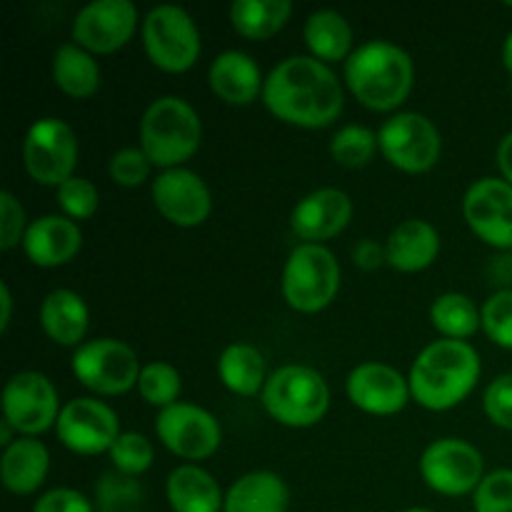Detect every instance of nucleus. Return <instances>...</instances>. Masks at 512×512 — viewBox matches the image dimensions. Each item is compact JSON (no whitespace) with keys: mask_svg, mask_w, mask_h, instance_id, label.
<instances>
[{"mask_svg":"<svg viewBox=\"0 0 512 512\" xmlns=\"http://www.w3.org/2000/svg\"><path fill=\"white\" fill-rule=\"evenodd\" d=\"M28 215L23 203L15 198L10 190L0 193V250L10 253L15 248H23V238L28 233Z\"/></svg>","mask_w":512,"mask_h":512,"instance_id":"nucleus-40","label":"nucleus"},{"mask_svg":"<svg viewBox=\"0 0 512 512\" xmlns=\"http://www.w3.org/2000/svg\"><path fill=\"white\" fill-rule=\"evenodd\" d=\"M165 498L173 512H223L220 483L198 463L178 465L165 480Z\"/></svg>","mask_w":512,"mask_h":512,"instance_id":"nucleus-25","label":"nucleus"},{"mask_svg":"<svg viewBox=\"0 0 512 512\" xmlns=\"http://www.w3.org/2000/svg\"><path fill=\"white\" fill-rule=\"evenodd\" d=\"M430 323L440 338L468 343V338L483 330V315L475 300L465 293H443L430 305Z\"/></svg>","mask_w":512,"mask_h":512,"instance_id":"nucleus-31","label":"nucleus"},{"mask_svg":"<svg viewBox=\"0 0 512 512\" xmlns=\"http://www.w3.org/2000/svg\"><path fill=\"white\" fill-rule=\"evenodd\" d=\"M110 460H113V468L115 473L120 475H128V478H138V475L148 473L153 468V460H155V448L143 433H128L120 435L115 440V445L110 448Z\"/></svg>","mask_w":512,"mask_h":512,"instance_id":"nucleus-34","label":"nucleus"},{"mask_svg":"<svg viewBox=\"0 0 512 512\" xmlns=\"http://www.w3.org/2000/svg\"><path fill=\"white\" fill-rule=\"evenodd\" d=\"M353 200L340 188H318L300 198L290 213V230L303 243L325 245L343 233L353 220Z\"/></svg>","mask_w":512,"mask_h":512,"instance_id":"nucleus-19","label":"nucleus"},{"mask_svg":"<svg viewBox=\"0 0 512 512\" xmlns=\"http://www.w3.org/2000/svg\"><path fill=\"white\" fill-rule=\"evenodd\" d=\"M483 315V333L498 348L512 353V288L498 290L490 295L480 308Z\"/></svg>","mask_w":512,"mask_h":512,"instance_id":"nucleus-37","label":"nucleus"},{"mask_svg":"<svg viewBox=\"0 0 512 512\" xmlns=\"http://www.w3.org/2000/svg\"><path fill=\"white\" fill-rule=\"evenodd\" d=\"M345 393L355 408L378 418L403 413L413 400L410 380L398 368L378 360L355 365L345 380Z\"/></svg>","mask_w":512,"mask_h":512,"instance_id":"nucleus-18","label":"nucleus"},{"mask_svg":"<svg viewBox=\"0 0 512 512\" xmlns=\"http://www.w3.org/2000/svg\"><path fill=\"white\" fill-rule=\"evenodd\" d=\"M50 75H53L55 88L73 100H90L98 95L103 85V70L93 53L70 43H60L50 60Z\"/></svg>","mask_w":512,"mask_h":512,"instance_id":"nucleus-26","label":"nucleus"},{"mask_svg":"<svg viewBox=\"0 0 512 512\" xmlns=\"http://www.w3.org/2000/svg\"><path fill=\"white\" fill-rule=\"evenodd\" d=\"M483 363L480 353L465 340H435L425 345L410 368V393L420 408L448 413L478 388Z\"/></svg>","mask_w":512,"mask_h":512,"instance_id":"nucleus-2","label":"nucleus"},{"mask_svg":"<svg viewBox=\"0 0 512 512\" xmlns=\"http://www.w3.org/2000/svg\"><path fill=\"white\" fill-rule=\"evenodd\" d=\"M83 250V230L75 220L58 215H40L30 220L23 238V253L35 268H63Z\"/></svg>","mask_w":512,"mask_h":512,"instance_id":"nucleus-20","label":"nucleus"},{"mask_svg":"<svg viewBox=\"0 0 512 512\" xmlns=\"http://www.w3.org/2000/svg\"><path fill=\"white\" fill-rule=\"evenodd\" d=\"M3 420H8L20 438H38L55 428L60 418L58 390L48 375L38 370L15 373L3 388Z\"/></svg>","mask_w":512,"mask_h":512,"instance_id":"nucleus-12","label":"nucleus"},{"mask_svg":"<svg viewBox=\"0 0 512 512\" xmlns=\"http://www.w3.org/2000/svg\"><path fill=\"white\" fill-rule=\"evenodd\" d=\"M420 478L433 493L445 498L473 495L485 480V458L463 438L433 440L420 455Z\"/></svg>","mask_w":512,"mask_h":512,"instance_id":"nucleus-11","label":"nucleus"},{"mask_svg":"<svg viewBox=\"0 0 512 512\" xmlns=\"http://www.w3.org/2000/svg\"><path fill=\"white\" fill-rule=\"evenodd\" d=\"M508 8H512V3H508Z\"/></svg>","mask_w":512,"mask_h":512,"instance_id":"nucleus-49","label":"nucleus"},{"mask_svg":"<svg viewBox=\"0 0 512 512\" xmlns=\"http://www.w3.org/2000/svg\"><path fill=\"white\" fill-rule=\"evenodd\" d=\"M378 153V133L358 123L343 125V128L333 135V140H330V158H333L340 168H365V165L373 163Z\"/></svg>","mask_w":512,"mask_h":512,"instance_id":"nucleus-32","label":"nucleus"},{"mask_svg":"<svg viewBox=\"0 0 512 512\" xmlns=\"http://www.w3.org/2000/svg\"><path fill=\"white\" fill-rule=\"evenodd\" d=\"M20 435L15 433V428L13 425L8 423V420H0V448H10V445L15 443V440H18Z\"/></svg>","mask_w":512,"mask_h":512,"instance_id":"nucleus-46","label":"nucleus"},{"mask_svg":"<svg viewBox=\"0 0 512 512\" xmlns=\"http://www.w3.org/2000/svg\"><path fill=\"white\" fill-rule=\"evenodd\" d=\"M155 210L175 228H200L213 213L208 183L190 168L160 170L150 185Z\"/></svg>","mask_w":512,"mask_h":512,"instance_id":"nucleus-16","label":"nucleus"},{"mask_svg":"<svg viewBox=\"0 0 512 512\" xmlns=\"http://www.w3.org/2000/svg\"><path fill=\"white\" fill-rule=\"evenodd\" d=\"M145 55L158 70L170 75L188 73L203 53L198 23L180 5H155L140 25Z\"/></svg>","mask_w":512,"mask_h":512,"instance_id":"nucleus-7","label":"nucleus"},{"mask_svg":"<svg viewBox=\"0 0 512 512\" xmlns=\"http://www.w3.org/2000/svg\"><path fill=\"white\" fill-rule=\"evenodd\" d=\"M463 218L485 245L512 250V185L495 175L475 180L465 190Z\"/></svg>","mask_w":512,"mask_h":512,"instance_id":"nucleus-17","label":"nucleus"},{"mask_svg":"<svg viewBox=\"0 0 512 512\" xmlns=\"http://www.w3.org/2000/svg\"><path fill=\"white\" fill-rule=\"evenodd\" d=\"M208 85L220 103L245 108L263 100L265 75L253 55L243 50H223L210 63Z\"/></svg>","mask_w":512,"mask_h":512,"instance_id":"nucleus-21","label":"nucleus"},{"mask_svg":"<svg viewBox=\"0 0 512 512\" xmlns=\"http://www.w3.org/2000/svg\"><path fill=\"white\" fill-rule=\"evenodd\" d=\"M303 38L308 45L310 55L325 65L345 63L353 55V28L348 18L338 10H315L308 15L303 25Z\"/></svg>","mask_w":512,"mask_h":512,"instance_id":"nucleus-28","label":"nucleus"},{"mask_svg":"<svg viewBox=\"0 0 512 512\" xmlns=\"http://www.w3.org/2000/svg\"><path fill=\"white\" fill-rule=\"evenodd\" d=\"M155 435L165 450L180 460L198 463L218 453L223 443V428L210 410L193 403H175L170 408L158 410L155 418Z\"/></svg>","mask_w":512,"mask_h":512,"instance_id":"nucleus-13","label":"nucleus"},{"mask_svg":"<svg viewBox=\"0 0 512 512\" xmlns=\"http://www.w3.org/2000/svg\"><path fill=\"white\" fill-rule=\"evenodd\" d=\"M218 378L238 398H255L268 383L265 358L255 345L230 343L218 358Z\"/></svg>","mask_w":512,"mask_h":512,"instance_id":"nucleus-29","label":"nucleus"},{"mask_svg":"<svg viewBox=\"0 0 512 512\" xmlns=\"http://www.w3.org/2000/svg\"><path fill=\"white\" fill-rule=\"evenodd\" d=\"M33 512H95L93 503L73 488H55L35 500Z\"/></svg>","mask_w":512,"mask_h":512,"instance_id":"nucleus-42","label":"nucleus"},{"mask_svg":"<svg viewBox=\"0 0 512 512\" xmlns=\"http://www.w3.org/2000/svg\"><path fill=\"white\" fill-rule=\"evenodd\" d=\"M13 323V293L5 280H0V333H8Z\"/></svg>","mask_w":512,"mask_h":512,"instance_id":"nucleus-45","label":"nucleus"},{"mask_svg":"<svg viewBox=\"0 0 512 512\" xmlns=\"http://www.w3.org/2000/svg\"><path fill=\"white\" fill-rule=\"evenodd\" d=\"M343 83L363 108L393 115L413 93L415 63L390 40H368L343 63Z\"/></svg>","mask_w":512,"mask_h":512,"instance_id":"nucleus-3","label":"nucleus"},{"mask_svg":"<svg viewBox=\"0 0 512 512\" xmlns=\"http://www.w3.org/2000/svg\"><path fill=\"white\" fill-rule=\"evenodd\" d=\"M228 15L230 25L240 38L263 43L288 25L293 3L290 0H235Z\"/></svg>","mask_w":512,"mask_h":512,"instance_id":"nucleus-30","label":"nucleus"},{"mask_svg":"<svg viewBox=\"0 0 512 512\" xmlns=\"http://www.w3.org/2000/svg\"><path fill=\"white\" fill-rule=\"evenodd\" d=\"M290 488L273 470H253L225 493L223 512H288Z\"/></svg>","mask_w":512,"mask_h":512,"instance_id":"nucleus-27","label":"nucleus"},{"mask_svg":"<svg viewBox=\"0 0 512 512\" xmlns=\"http://www.w3.org/2000/svg\"><path fill=\"white\" fill-rule=\"evenodd\" d=\"M353 263L355 268L365 270V273H373L380 265H388V255H385V243L380 245L378 240L365 238L360 243H355L353 248Z\"/></svg>","mask_w":512,"mask_h":512,"instance_id":"nucleus-43","label":"nucleus"},{"mask_svg":"<svg viewBox=\"0 0 512 512\" xmlns=\"http://www.w3.org/2000/svg\"><path fill=\"white\" fill-rule=\"evenodd\" d=\"M440 248H443V240H440L438 228L418 218L403 220L385 240L388 265L405 275L428 270L438 260Z\"/></svg>","mask_w":512,"mask_h":512,"instance_id":"nucleus-22","label":"nucleus"},{"mask_svg":"<svg viewBox=\"0 0 512 512\" xmlns=\"http://www.w3.org/2000/svg\"><path fill=\"white\" fill-rule=\"evenodd\" d=\"M483 410L490 423L512 433V373L490 380L483 393Z\"/></svg>","mask_w":512,"mask_h":512,"instance_id":"nucleus-41","label":"nucleus"},{"mask_svg":"<svg viewBox=\"0 0 512 512\" xmlns=\"http://www.w3.org/2000/svg\"><path fill=\"white\" fill-rule=\"evenodd\" d=\"M98 512H135L143 503V488L128 475L110 473L95 488Z\"/></svg>","mask_w":512,"mask_h":512,"instance_id":"nucleus-36","label":"nucleus"},{"mask_svg":"<svg viewBox=\"0 0 512 512\" xmlns=\"http://www.w3.org/2000/svg\"><path fill=\"white\" fill-rule=\"evenodd\" d=\"M475 512H512V470H493L473 493Z\"/></svg>","mask_w":512,"mask_h":512,"instance_id":"nucleus-39","label":"nucleus"},{"mask_svg":"<svg viewBox=\"0 0 512 512\" xmlns=\"http://www.w3.org/2000/svg\"><path fill=\"white\" fill-rule=\"evenodd\" d=\"M70 368L85 390L100 398H118L138 388L143 365L138 353L123 340L95 338L75 348Z\"/></svg>","mask_w":512,"mask_h":512,"instance_id":"nucleus-8","label":"nucleus"},{"mask_svg":"<svg viewBox=\"0 0 512 512\" xmlns=\"http://www.w3.org/2000/svg\"><path fill=\"white\" fill-rule=\"evenodd\" d=\"M140 20L133 0H93L73 18L70 38L93 55H113L138 33Z\"/></svg>","mask_w":512,"mask_h":512,"instance_id":"nucleus-14","label":"nucleus"},{"mask_svg":"<svg viewBox=\"0 0 512 512\" xmlns=\"http://www.w3.org/2000/svg\"><path fill=\"white\" fill-rule=\"evenodd\" d=\"M260 403L278 425L293 430L313 428L330 410V385L320 370L290 363L270 373Z\"/></svg>","mask_w":512,"mask_h":512,"instance_id":"nucleus-5","label":"nucleus"},{"mask_svg":"<svg viewBox=\"0 0 512 512\" xmlns=\"http://www.w3.org/2000/svg\"><path fill=\"white\" fill-rule=\"evenodd\" d=\"M403 512H435V510H430V508H408V510H403Z\"/></svg>","mask_w":512,"mask_h":512,"instance_id":"nucleus-48","label":"nucleus"},{"mask_svg":"<svg viewBox=\"0 0 512 512\" xmlns=\"http://www.w3.org/2000/svg\"><path fill=\"white\" fill-rule=\"evenodd\" d=\"M60 445L75 455L110 453L115 440L123 435L118 413L100 398H73L63 405L55 423Z\"/></svg>","mask_w":512,"mask_h":512,"instance_id":"nucleus-15","label":"nucleus"},{"mask_svg":"<svg viewBox=\"0 0 512 512\" xmlns=\"http://www.w3.org/2000/svg\"><path fill=\"white\" fill-rule=\"evenodd\" d=\"M380 155L395 170L408 175H423L440 163L443 135L438 125L415 110H398L378 130Z\"/></svg>","mask_w":512,"mask_h":512,"instance_id":"nucleus-9","label":"nucleus"},{"mask_svg":"<svg viewBox=\"0 0 512 512\" xmlns=\"http://www.w3.org/2000/svg\"><path fill=\"white\" fill-rule=\"evenodd\" d=\"M340 280L343 270L333 250L325 245L300 243L285 260L280 290L295 313L315 315L333 305L340 293Z\"/></svg>","mask_w":512,"mask_h":512,"instance_id":"nucleus-6","label":"nucleus"},{"mask_svg":"<svg viewBox=\"0 0 512 512\" xmlns=\"http://www.w3.org/2000/svg\"><path fill=\"white\" fill-rule=\"evenodd\" d=\"M138 393L153 408L165 410L170 405L180 403V393H183V375L175 365L165 363V360H153L145 363L140 370Z\"/></svg>","mask_w":512,"mask_h":512,"instance_id":"nucleus-33","label":"nucleus"},{"mask_svg":"<svg viewBox=\"0 0 512 512\" xmlns=\"http://www.w3.org/2000/svg\"><path fill=\"white\" fill-rule=\"evenodd\" d=\"M263 105L280 123L323 130L343 115L345 83L313 55H290L265 75Z\"/></svg>","mask_w":512,"mask_h":512,"instance_id":"nucleus-1","label":"nucleus"},{"mask_svg":"<svg viewBox=\"0 0 512 512\" xmlns=\"http://www.w3.org/2000/svg\"><path fill=\"white\" fill-rule=\"evenodd\" d=\"M140 145L153 168H185L203 145V120L180 95H160L140 118Z\"/></svg>","mask_w":512,"mask_h":512,"instance_id":"nucleus-4","label":"nucleus"},{"mask_svg":"<svg viewBox=\"0 0 512 512\" xmlns=\"http://www.w3.org/2000/svg\"><path fill=\"white\" fill-rule=\"evenodd\" d=\"M153 163L140 148H120L110 155L108 175L120 188H140L145 180H150Z\"/></svg>","mask_w":512,"mask_h":512,"instance_id":"nucleus-38","label":"nucleus"},{"mask_svg":"<svg viewBox=\"0 0 512 512\" xmlns=\"http://www.w3.org/2000/svg\"><path fill=\"white\" fill-rule=\"evenodd\" d=\"M40 328L60 348H80L90 328L88 303L70 288H55L40 303Z\"/></svg>","mask_w":512,"mask_h":512,"instance_id":"nucleus-23","label":"nucleus"},{"mask_svg":"<svg viewBox=\"0 0 512 512\" xmlns=\"http://www.w3.org/2000/svg\"><path fill=\"white\" fill-rule=\"evenodd\" d=\"M80 145L78 135L65 120L40 118L28 128L23 140V165L30 180L58 190L75 175Z\"/></svg>","mask_w":512,"mask_h":512,"instance_id":"nucleus-10","label":"nucleus"},{"mask_svg":"<svg viewBox=\"0 0 512 512\" xmlns=\"http://www.w3.org/2000/svg\"><path fill=\"white\" fill-rule=\"evenodd\" d=\"M500 60H503V68L508 70V75L512 78V30L508 33V38L503 40V50H500Z\"/></svg>","mask_w":512,"mask_h":512,"instance_id":"nucleus-47","label":"nucleus"},{"mask_svg":"<svg viewBox=\"0 0 512 512\" xmlns=\"http://www.w3.org/2000/svg\"><path fill=\"white\" fill-rule=\"evenodd\" d=\"M50 473V453L38 438H18L0 455V480L10 495L38 493Z\"/></svg>","mask_w":512,"mask_h":512,"instance_id":"nucleus-24","label":"nucleus"},{"mask_svg":"<svg viewBox=\"0 0 512 512\" xmlns=\"http://www.w3.org/2000/svg\"><path fill=\"white\" fill-rule=\"evenodd\" d=\"M55 200H58V208L65 218L75 220V223H83L90 220L100 208V193L95 188L93 180L83 178V175H73L70 180H65L58 190H55Z\"/></svg>","mask_w":512,"mask_h":512,"instance_id":"nucleus-35","label":"nucleus"},{"mask_svg":"<svg viewBox=\"0 0 512 512\" xmlns=\"http://www.w3.org/2000/svg\"><path fill=\"white\" fill-rule=\"evenodd\" d=\"M495 160H498L500 178L508 180V183L512 185V130L508 135H505L503 140H500L498 155H495Z\"/></svg>","mask_w":512,"mask_h":512,"instance_id":"nucleus-44","label":"nucleus"}]
</instances>
